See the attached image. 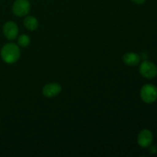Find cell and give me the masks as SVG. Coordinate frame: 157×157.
Segmentation results:
<instances>
[{"mask_svg": "<svg viewBox=\"0 0 157 157\" xmlns=\"http://www.w3.org/2000/svg\"><path fill=\"white\" fill-rule=\"evenodd\" d=\"M24 25L25 27L29 31H35L37 29L38 26V21L37 18L33 16H27L24 20Z\"/></svg>", "mask_w": 157, "mask_h": 157, "instance_id": "obj_9", "label": "cell"}, {"mask_svg": "<svg viewBox=\"0 0 157 157\" xmlns=\"http://www.w3.org/2000/svg\"><path fill=\"white\" fill-rule=\"evenodd\" d=\"M156 150H157L156 147H152L151 148H150V151H151V153H156Z\"/></svg>", "mask_w": 157, "mask_h": 157, "instance_id": "obj_12", "label": "cell"}, {"mask_svg": "<svg viewBox=\"0 0 157 157\" xmlns=\"http://www.w3.org/2000/svg\"><path fill=\"white\" fill-rule=\"evenodd\" d=\"M3 34L9 40H14L17 38L18 34V25L14 21H7L3 25Z\"/></svg>", "mask_w": 157, "mask_h": 157, "instance_id": "obj_5", "label": "cell"}, {"mask_svg": "<svg viewBox=\"0 0 157 157\" xmlns=\"http://www.w3.org/2000/svg\"><path fill=\"white\" fill-rule=\"evenodd\" d=\"M18 45L22 48H25L30 44V38L27 35H21L18 38Z\"/></svg>", "mask_w": 157, "mask_h": 157, "instance_id": "obj_10", "label": "cell"}, {"mask_svg": "<svg viewBox=\"0 0 157 157\" xmlns=\"http://www.w3.org/2000/svg\"><path fill=\"white\" fill-rule=\"evenodd\" d=\"M123 61L127 65L136 66L140 63V58L137 54L133 53V52H129V53H126L124 55Z\"/></svg>", "mask_w": 157, "mask_h": 157, "instance_id": "obj_8", "label": "cell"}, {"mask_svg": "<svg viewBox=\"0 0 157 157\" xmlns=\"http://www.w3.org/2000/svg\"><path fill=\"white\" fill-rule=\"evenodd\" d=\"M61 91V86L58 83H50L43 87L42 94L46 98H53Z\"/></svg>", "mask_w": 157, "mask_h": 157, "instance_id": "obj_7", "label": "cell"}, {"mask_svg": "<svg viewBox=\"0 0 157 157\" xmlns=\"http://www.w3.org/2000/svg\"><path fill=\"white\" fill-rule=\"evenodd\" d=\"M132 1H133V2L136 3V4L141 5V4H143V3L145 2L146 0H132Z\"/></svg>", "mask_w": 157, "mask_h": 157, "instance_id": "obj_11", "label": "cell"}, {"mask_svg": "<svg viewBox=\"0 0 157 157\" xmlns=\"http://www.w3.org/2000/svg\"><path fill=\"white\" fill-rule=\"evenodd\" d=\"M31 5L29 0H16L12 6V12L18 17L28 15L30 11Z\"/></svg>", "mask_w": 157, "mask_h": 157, "instance_id": "obj_3", "label": "cell"}, {"mask_svg": "<svg viewBox=\"0 0 157 157\" xmlns=\"http://www.w3.org/2000/svg\"><path fill=\"white\" fill-rule=\"evenodd\" d=\"M153 133L149 130H143L137 136V143L143 148L150 147L153 142Z\"/></svg>", "mask_w": 157, "mask_h": 157, "instance_id": "obj_6", "label": "cell"}, {"mask_svg": "<svg viewBox=\"0 0 157 157\" xmlns=\"http://www.w3.org/2000/svg\"><path fill=\"white\" fill-rule=\"evenodd\" d=\"M140 97L147 104H152L157 99V88L153 84H146L141 88Z\"/></svg>", "mask_w": 157, "mask_h": 157, "instance_id": "obj_2", "label": "cell"}, {"mask_svg": "<svg viewBox=\"0 0 157 157\" xmlns=\"http://www.w3.org/2000/svg\"><path fill=\"white\" fill-rule=\"evenodd\" d=\"M140 73L144 78L151 79L157 75V67L153 63L145 61L140 66Z\"/></svg>", "mask_w": 157, "mask_h": 157, "instance_id": "obj_4", "label": "cell"}, {"mask_svg": "<svg viewBox=\"0 0 157 157\" xmlns=\"http://www.w3.org/2000/svg\"><path fill=\"white\" fill-rule=\"evenodd\" d=\"M20 53V49L17 44L14 43H8L2 48L1 57L5 62L13 64L19 59Z\"/></svg>", "mask_w": 157, "mask_h": 157, "instance_id": "obj_1", "label": "cell"}]
</instances>
